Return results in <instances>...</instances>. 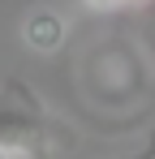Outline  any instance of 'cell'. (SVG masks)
<instances>
[{
    "label": "cell",
    "mask_w": 155,
    "mask_h": 159,
    "mask_svg": "<svg viewBox=\"0 0 155 159\" xmlns=\"http://www.w3.org/2000/svg\"><path fill=\"white\" fill-rule=\"evenodd\" d=\"M60 39H65V22L56 17V13H35L30 22H26V43L30 48H39V52H52V48H60Z\"/></svg>",
    "instance_id": "7a4b0ae2"
},
{
    "label": "cell",
    "mask_w": 155,
    "mask_h": 159,
    "mask_svg": "<svg viewBox=\"0 0 155 159\" xmlns=\"http://www.w3.org/2000/svg\"><path fill=\"white\" fill-rule=\"evenodd\" d=\"M125 159H155V133L142 142V146H138V151H134V155H125Z\"/></svg>",
    "instance_id": "3957f363"
},
{
    "label": "cell",
    "mask_w": 155,
    "mask_h": 159,
    "mask_svg": "<svg viewBox=\"0 0 155 159\" xmlns=\"http://www.w3.org/2000/svg\"><path fill=\"white\" fill-rule=\"evenodd\" d=\"M86 4H95V9H112V4H134V0H86Z\"/></svg>",
    "instance_id": "277c9868"
},
{
    "label": "cell",
    "mask_w": 155,
    "mask_h": 159,
    "mask_svg": "<svg viewBox=\"0 0 155 159\" xmlns=\"http://www.w3.org/2000/svg\"><path fill=\"white\" fill-rule=\"evenodd\" d=\"M0 155L4 159H48V133L39 99L26 86H4L0 95Z\"/></svg>",
    "instance_id": "6da1fadb"
},
{
    "label": "cell",
    "mask_w": 155,
    "mask_h": 159,
    "mask_svg": "<svg viewBox=\"0 0 155 159\" xmlns=\"http://www.w3.org/2000/svg\"><path fill=\"white\" fill-rule=\"evenodd\" d=\"M0 159H4V155H0Z\"/></svg>",
    "instance_id": "5b68a950"
}]
</instances>
